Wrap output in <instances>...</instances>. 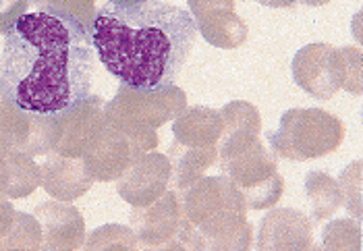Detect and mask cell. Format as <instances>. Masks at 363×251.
Returning <instances> with one entry per match:
<instances>
[{"mask_svg": "<svg viewBox=\"0 0 363 251\" xmlns=\"http://www.w3.org/2000/svg\"><path fill=\"white\" fill-rule=\"evenodd\" d=\"M223 118V135L218 141V156L228 154L233 150H239L247 145L250 141L259 138L262 131V116L252 102L245 100H233L220 108Z\"/></svg>", "mask_w": 363, "mask_h": 251, "instance_id": "cell-16", "label": "cell"}, {"mask_svg": "<svg viewBox=\"0 0 363 251\" xmlns=\"http://www.w3.org/2000/svg\"><path fill=\"white\" fill-rule=\"evenodd\" d=\"M322 247L333 251H359L362 250V228L359 221L336 218L322 230Z\"/></svg>", "mask_w": 363, "mask_h": 251, "instance_id": "cell-25", "label": "cell"}, {"mask_svg": "<svg viewBox=\"0 0 363 251\" xmlns=\"http://www.w3.org/2000/svg\"><path fill=\"white\" fill-rule=\"evenodd\" d=\"M2 94H4V91H2V82H0V96H2Z\"/></svg>", "mask_w": 363, "mask_h": 251, "instance_id": "cell-34", "label": "cell"}, {"mask_svg": "<svg viewBox=\"0 0 363 251\" xmlns=\"http://www.w3.org/2000/svg\"><path fill=\"white\" fill-rule=\"evenodd\" d=\"M9 168V185L4 197L21 199L31 196L42 185V168L35 164V160L23 152H9L4 156Z\"/></svg>", "mask_w": 363, "mask_h": 251, "instance_id": "cell-21", "label": "cell"}, {"mask_svg": "<svg viewBox=\"0 0 363 251\" xmlns=\"http://www.w3.org/2000/svg\"><path fill=\"white\" fill-rule=\"evenodd\" d=\"M259 251H301L313 247V224L301 210L274 208L262 221L257 230Z\"/></svg>", "mask_w": 363, "mask_h": 251, "instance_id": "cell-12", "label": "cell"}, {"mask_svg": "<svg viewBox=\"0 0 363 251\" xmlns=\"http://www.w3.org/2000/svg\"><path fill=\"white\" fill-rule=\"evenodd\" d=\"M170 187V160L164 154L145 152L116 179L118 196L129 206L141 208L158 197H162Z\"/></svg>", "mask_w": 363, "mask_h": 251, "instance_id": "cell-10", "label": "cell"}, {"mask_svg": "<svg viewBox=\"0 0 363 251\" xmlns=\"http://www.w3.org/2000/svg\"><path fill=\"white\" fill-rule=\"evenodd\" d=\"M194 21L201 38L208 44L223 48V50L239 48L241 44H245L250 35L245 21L235 11H214L203 17H197Z\"/></svg>", "mask_w": 363, "mask_h": 251, "instance_id": "cell-19", "label": "cell"}, {"mask_svg": "<svg viewBox=\"0 0 363 251\" xmlns=\"http://www.w3.org/2000/svg\"><path fill=\"white\" fill-rule=\"evenodd\" d=\"M189 11L162 0H104L91 26L94 50L121 84L172 85L196 46Z\"/></svg>", "mask_w": 363, "mask_h": 251, "instance_id": "cell-2", "label": "cell"}, {"mask_svg": "<svg viewBox=\"0 0 363 251\" xmlns=\"http://www.w3.org/2000/svg\"><path fill=\"white\" fill-rule=\"evenodd\" d=\"M345 138L340 118L322 108H291L270 133V150L286 160H313L333 154Z\"/></svg>", "mask_w": 363, "mask_h": 251, "instance_id": "cell-5", "label": "cell"}, {"mask_svg": "<svg viewBox=\"0 0 363 251\" xmlns=\"http://www.w3.org/2000/svg\"><path fill=\"white\" fill-rule=\"evenodd\" d=\"M42 13H50L56 17H67L77 21L84 29L91 33L94 17H96V2L98 0H31Z\"/></svg>", "mask_w": 363, "mask_h": 251, "instance_id": "cell-23", "label": "cell"}, {"mask_svg": "<svg viewBox=\"0 0 363 251\" xmlns=\"http://www.w3.org/2000/svg\"><path fill=\"white\" fill-rule=\"evenodd\" d=\"M223 174L241 191L247 210H266L279 203L284 179L279 172V156L259 140L218 156Z\"/></svg>", "mask_w": 363, "mask_h": 251, "instance_id": "cell-6", "label": "cell"}, {"mask_svg": "<svg viewBox=\"0 0 363 251\" xmlns=\"http://www.w3.org/2000/svg\"><path fill=\"white\" fill-rule=\"evenodd\" d=\"M6 185H9V168H6V160L0 156V197H4Z\"/></svg>", "mask_w": 363, "mask_h": 251, "instance_id": "cell-32", "label": "cell"}, {"mask_svg": "<svg viewBox=\"0 0 363 251\" xmlns=\"http://www.w3.org/2000/svg\"><path fill=\"white\" fill-rule=\"evenodd\" d=\"M255 2H259V4H264V6H272V9H291V6H295L299 0H255Z\"/></svg>", "mask_w": 363, "mask_h": 251, "instance_id": "cell-31", "label": "cell"}, {"mask_svg": "<svg viewBox=\"0 0 363 251\" xmlns=\"http://www.w3.org/2000/svg\"><path fill=\"white\" fill-rule=\"evenodd\" d=\"M31 0H0V33H6L29 9Z\"/></svg>", "mask_w": 363, "mask_h": 251, "instance_id": "cell-28", "label": "cell"}, {"mask_svg": "<svg viewBox=\"0 0 363 251\" xmlns=\"http://www.w3.org/2000/svg\"><path fill=\"white\" fill-rule=\"evenodd\" d=\"M342 52V69H345V79L342 87L351 94H362V52L359 48H340Z\"/></svg>", "mask_w": 363, "mask_h": 251, "instance_id": "cell-27", "label": "cell"}, {"mask_svg": "<svg viewBox=\"0 0 363 251\" xmlns=\"http://www.w3.org/2000/svg\"><path fill=\"white\" fill-rule=\"evenodd\" d=\"M85 250H138L140 241L131 226L104 224L98 226L84 243Z\"/></svg>", "mask_w": 363, "mask_h": 251, "instance_id": "cell-24", "label": "cell"}, {"mask_svg": "<svg viewBox=\"0 0 363 251\" xmlns=\"http://www.w3.org/2000/svg\"><path fill=\"white\" fill-rule=\"evenodd\" d=\"M15 218V208L6 197H0V239L9 233L11 224Z\"/></svg>", "mask_w": 363, "mask_h": 251, "instance_id": "cell-30", "label": "cell"}, {"mask_svg": "<svg viewBox=\"0 0 363 251\" xmlns=\"http://www.w3.org/2000/svg\"><path fill=\"white\" fill-rule=\"evenodd\" d=\"M91 33L50 13H26L4 33L2 91L21 108L55 114L89 96L94 77Z\"/></svg>", "mask_w": 363, "mask_h": 251, "instance_id": "cell-1", "label": "cell"}, {"mask_svg": "<svg viewBox=\"0 0 363 251\" xmlns=\"http://www.w3.org/2000/svg\"><path fill=\"white\" fill-rule=\"evenodd\" d=\"M179 196L185 214L181 250H252L253 224L245 199L224 174L199 177Z\"/></svg>", "mask_w": 363, "mask_h": 251, "instance_id": "cell-3", "label": "cell"}, {"mask_svg": "<svg viewBox=\"0 0 363 251\" xmlns=\"http://www.w3.org/2000/svg\"><path fill=\"white\" fill-rule=\"evenodd\" d=\"M147 150L140 141L131 140L129 135L104 125L102 133L87 147L84 156V164L94 181H116L133 160H138Z\"/></svg>", "mask_w": 363, "mask_h": 251, "instance_id": "cell-11", "label": "cell"}, {"mask_svg": "<svg viewBox=\"0 0 363 251\" xmlns=\"http://www.w3.org/2000/svg\"><path fill=\"white\" fill-rule=\"evenodd\" d=\"M40 168L44 191L60 201H73L87 194L94 185L84 158H69L52 152Z\"/></svg>", "mask_w": 363, "mask_h": 251, "instance_id": "cell-14", "label": "cell"}, {"mask_svg": "<svg viewBox=\"0 0 363 251\" xmlns=\"http://www.w3.org/2000/svg\"><path fill=\"white\" fill-rule=\"evenodd\" d=\"M174 141L191 147L218 145L223 135V118L220 112L208 106H191L181 112L172 121Z\"/></svg>", "mask_w": 363, "mask_h": 251, "instance_id": "cell-17", "label": "cell"}, {"mask_svg": "<svg viewBox=\"0 0 363 251\" xmlns=\"http://www.w3.org/2000/svg\"><path fill=\"white\" fill-rule=\"evenodd\" d=\"M0 250H42V228L38 218L15 210L9 233L0 239Z\"/></svg>", "mask_w": 363, "mask_h": 251, "instance_id": "cell-22", "label": "cell"}, {"mask_svg": "<svg viewBox=\"0 0 363 251\" xmlns=\"http://www.w3.org/2000/svg\"><path fill=\"white\" fill-rule=\"evenodd\" d=\"M183 223V203L174 189H168L164 196L147 206L133 208L129 214V224L140 245L150 250H181L179 235Z\"/></svg>", "mask_w": 363, "mask_h": 251, "instance_id": "cell-7", "label": "cell"}, {"mask_svg": "<svg viewBox=\"0 0 363 251\" xmlns=\"http://www.w3.org/2000/svg\"><path fill=\"white\" fill-rule=\"evenodd\" d=\"M306 197H308L309 212L315 221H326L340 208V191L328 172L309 170L306 174Z\"/></svg>", "mask_w": 363, "mask_h": 251, "instance_id": "cell-20", "label": "cell"}, {"mask_svg": "<svg viewBox=\"0 0 363 251\" xmlns=\"http://www.w3.org/2000/svg\"><path fill=\"white\" fill-rule=\"evenodd\" d=\"M187 108V94L179 85H164L158 89L118 85L114 98L104 104V121L112 129L140 141L152 152L158 145L156 129L174 121Z\"/></svg>", "mask_w": 363, "mask_h": 251, "instance_id": "cell-4", "label": "cell"}, {"mask_svg": "<svg viewBox=\"0 0 363 251\" xmlns=\"http://www.w3.org/2000/svg\"><path fill=\"white\" fill-rule=\"evenodd\" d=\"M56 116V147L55 154L82 158L87 147L102 133L104 102L100 96H85L65 111L55 112Z\"/></svg>", "mask_w": 363, "mask_h": 251, "instance_id": "cell-9", "label": "cell"}, {"mask_svg": "<svg viewBox=\"0 0 363 251\" xmlns=\"http://www.w3.org/2000/svg\"><path fill=\"white\" fill-rule=\"evenodd\" d=\"M170 160V187L174 191L187 189L191 183H196L199 177L210 167L218 162V145H206V147H191L174 141L168 150Z\"/></svg>", "mask_w": 363, "mask_h": 251, "instance_id": "cell-18", "label": "cell"}, {"mask_svg": "<svg viewBox=\"0 0 363 251\" xmlns=\"http://www.w3.org/2000/svg\"><path fill=\"white\" fill-rule=\"evenodd\" d=\"M191 17H203L214 11H235V0H187Z\"/></svg>", "mask_w": 363, "mask_h": 251, "instance_id": "cell-29", "label": "cell"}, {"mask_svg": "<svg viewBox=\"0 0 363 251\" xmlns=\"http://www.w3.org/2000/svg\"><path fill=\"white\" fill-rule=\"evenodd\" d=\"M42 228V250L73 251L84 247L85 221L69 201H46L33 210Z\"/></svg>", "mask_w": 363, "mask_h": 251, "instance_id": "cell-13", "label": "cell"}, {"mask_svg": "<svg viewBox=\"0 0 363 251\" xmlns=\"http://www.w3.org/2000/svg\"><path fill=\"white\" fill-rule=\"evenodd\" d=\"M299 2H303V4H308V6H324V4H328V2H333V0H299Z\"/></svg>", "mask_w": 363, "mask_h": 251, "instance_id": "cell-33", "label": "cell"}, {"mask_svg": "<svg viewBox=\"0 0 363 251\" xmlns=\"http://www.w3.org/2000/svg\"><path fill=\"white\" fill-rule=\"evenodd\" d=\"M40 112L21 108L6 94L0 96V156L9 152H23L35 158Z\"/></svg>", "mask_w": 363, "mask_h": 251, "instance_id": "cell-15", "label": "cell"}, {"mask_svg": "<svg viewBox=\"0 0 363 251\" xmlns=\"http://www.w3.org/2000/svg\"><path fill=\"white\" fill-rule=\"evenodd\" d=\"M293 79L315 100H330L342 87V52L324 42L303 46L293 58Z\"/></svg>", "mask_w": 363, "mask_h": 251, "instance_id": "cell-8", "label": "cell"}, {"mask_svg": "<svg viewBox=\"0 0 363 251\" xmlns=\"http://www.w3.org/2000/svg\"><path fill=\"white\" fill-rule=\"evenodd\" d=\"M336 185L340 191V203L355 221H362V162H351L340 172Z\"/></svg>", "mask_w": 363, "mask_h": 251, "instance_id": "cell-26", "label": "cell"}]
</instances>
